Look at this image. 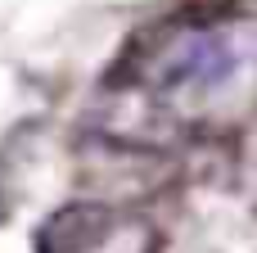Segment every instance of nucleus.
<instances>
[{"label":"nucleus","mask_w":257,"mask_h":253,"mask_svg":"<svg viewBox=\"0 0 257 253\" xmlns=\"http://www.w3.org/2000/svg\"><path fill=\"white\" fill-rule=\"evenodd\" d=\"M244 63V45L226 27H194L181 32L163 59H158V81L163 86H190V91H217L226 86Z\"/></svg>","instance_id":"obj_1"},{"label":"nucleus","mask_w":257,"mask_h":253,"mask_svg":"<svg viewBox=\"0 0 257 253\" xmlns=\"http://www.w3.org/2000/svg\"><path fill=\"white\" fill-rule=\"evenodd\" d=\"M45 253H149L154 235L145 222L113 208H72L45 226Z\"/></svg>","instance_id":"obj_2"}]
</instances>
